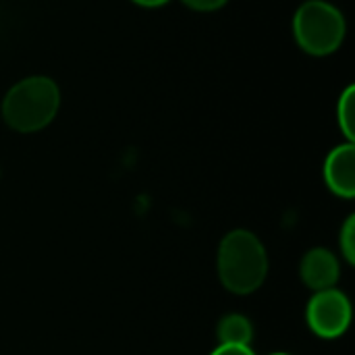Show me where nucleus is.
I'll return each mask as SVG.
<instances>
[{"mask_svg": "<svg viewBox=\"0 0 355 355\" xmlns=\"http://www.w3.org/2000/svg\"><path fill=\"white\" fill-rule=\"evenodd\" d=\"M300 275L310 289L324 291V289H335L341 277V266L333 252L314 248L304 256L300 264Z\"/></svg>", "mask_w": 355, "mask_h": 355, "instance_id": "nucleus-5", "label": "nucleus"}, {"mask_svg": "<svg viewBox=\"0 0 355 355\" xmlns=\"http://www.w3.org/2000/svg\"><path fill=\"white\" fill-rule=\"evenodd\" d=\"M293 31L302 50L314 56H327L341 48L345 19L337 6L324 0H308L295 12Z\"/></svg>", "mask_w": 355, "mask_h": 355, "instance_id": "nucleus-3", "label": "nucleus"}, {"mask_svg": "<svg viewBox=\"0 0 355 355\" xmlns=\"http://www.w3.org/2000/svg\"><path fill=\"white\" fill-rule=\"evenodd\" d=\"M216 270L227 291L235 295H250L266 281V248L252 231L235 229L218 245Z\"/></svg>", "mask_w": 355, "mask_h": 355, "instance_id": "nucleus-1", "label": "nucleus"}, {"mask_svg": "<svg viewBox=\"0 0 355 355\" xmlns=\"http://www.w3.org/2000/svg\"><path fill=\"white\" fill-rule=\"evenodd\" d=\"M135 4H139V6H148V8H154V6H162V4H166L168 0H133Z\"/></svg>", "mask_w": 355, "mask_h": 355, "instance_id": "nucleus-12", "label": "nucleus"}, {"mask_svg": "<svg viewBox=\"0 0 355 355\" xmlns=\"http://www.w3.org/2000/svg\"><path fill=\"white\" fill-rule=\"evenodd\" d=\"M60 106V89L50 77H27L15 83L2 100L4 123L19 133H35L48 127Z\"/></svg>", "mask_w": 355, "mask_h": 355, "instance_id": "nucleus-2", "label": "nucleus"}, {"mask_svg": "<svg viewBox=\"0 0 355 355\" xmlns=\"http://www.w3.org/2000/svg\"><path fill=\"white\" fill-rule=\"evenodd\" d=\"M272 355H289V354H272Z\"/></svg>", "mask_w": 355, "mask_h": 355, "instance_id": "nucleus-13", "label": "nucleus"}, {"mask_svg": "<svg viewBox=\"0 0 355 355\" xmlns=\"http://www.w3.org/2000/svg\"><path fill=\"white\" fill-rule=\"evenodd\" d=\"M183 4H187L189 8L193 10H202V12H210V10H216L220 6L227 4V0H181Z\"/></svg>", "mask_w": 355, "mask_h": 355, "instance_id": "nucleus-10", "label": "nucleus"}, {"mask_svg": "<svg viewBox=\"0 0 355 355\" xmlns=\"http://www.w3.org/2000/svg\"><path fill=\"white\" fill-rule=\"evenodd\" d=\"M339 243H341V252L345 256V260L349 264L355 262V216H349L341 229V235H339Z\"/></svg>", "mask_w": 355, "mask_h": 355, "instance_id": "nucleus-9", "label": "nucleus"}, {"mask_svg": "<svg viewBox=\"0 0 355 355\" xmlns=\"http://www.w3.org/2000/svg\"><path fill=\"white\" fill-rule=\"evenodd\" d=\"M324 181L329 189L339 198L355 196V148L354 144H343L335 148L324 162Z\"/></svg>", "mask_w": 355, "mask_h": 355, "instance_id": "nucleus-6", "label": "nucleus"}, {"mask_svg": "<svg viewBox=\"0 0 355 355\" xmlns=\"http://www.w3.org/2000/svg\"><path fill=\"white\" fill-rule=\"evenodd\" d=\"M337 119H339V127L345 133V137L349 139V144H354L355 137V89L347 87L339 100L337 106Z\"/></svg>", "mask_w": 355, "mask_h": 355, "instance_id": "nucleus-8", "label": "nucleus"}, {"mask_svg": "<svg viewBox=\"0 0 355 355\" xmlns=\"http://www.w3.org/2000/svg\"><path fill=\"white\" fill-rule=\"evenodd\" d=\"M220 345H248L254 339V327L243 314H227L216 327Z\"/></svg>", "mask_w": 355, "mask_h": 355, "instance_id": "nucleus-7", "label": "nucleus"}, {"mask_svg": "<svg viewBox=\"0 0 355 355\" xmlns=\"http://www.w3.org/2000/svg\"><path fill=\"white\" fill-rule=\"evenodd\" d=\"M210 355H256L248 345H218Z\"/></svg>", "mask_w": 355, "mask_h": 355, "instance_id": "nucleus-11", "label": "nucleus"}, {"mask_svg": "<svg viewBox=\"0 0 355 355\" xmlns=\"http://www.w3.org/2000/svg\"><path fill=\"white\" fill-rule=\"evenodd\" d=\"M306 320L320 339H339L352 322V304L339 289L316 291L308 302Z\"/></svg>", "mask_w": 355, "mask_h": 355, "instance_id": "nucleus-4", "label": "nucleus"}]
</instances>
